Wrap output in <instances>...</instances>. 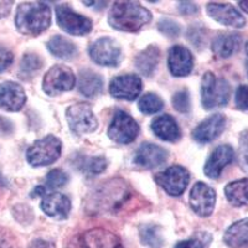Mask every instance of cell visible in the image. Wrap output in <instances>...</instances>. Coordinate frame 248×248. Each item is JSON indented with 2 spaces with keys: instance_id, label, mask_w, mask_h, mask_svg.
Segmentation results:
<instances>
[{
  "instance_id": "3957f363",
  "label": "cell",
  "mask_w": 248,
  "mask_h": 248,
  "mask_svg": "<svg viewBox=\"0 0 248 248\" xmlns=\"http://www.w3.org/2000/svg\"><path fill=\"white\" fill-rule=\"evenodd\" d=\"M51 24V9L41 1L20 4L15 15V26L20 34L37 36Z\"/></svg>"
},
{
  "instance_id": "4dcf8cb0",
  "label": "cell",
  "mask_w": 248,
  "mask_h": 248,
  "mask_svg": "<svg viewBox=\"0 0 248 248\" xmlns=\"http://www.w3.org/2000/svg\"><path fill=\"white\" fill-rule=\"evenodd\" d=\"M43 67V60L37 54H25L20 62L19 76L23 79H30L40 68Z\"/></svg>"
},
{
  "instance_id": "d590c367",
  "label": "cell",
  "mask_w": 248,
  "mask_h": 248,
  "mask_svg": "<svg viewBox=\"0 0 248 248\" xmlns=\"http://www.w3.org/2000/svg\"><path fill=\"white\" fill-rule=\"evenodd\" d=\"M238 160H240L241 168L246 172H248V130H243L240 136Z\"/></svg>"
},
{
  "instance_id": "30bf717a",
  "label": "cell",
  "mask_w": 248,
  "mask_h": 248,
  "mask_svg": "<svg viewBox=\"0 0 248 248\" xmlns=\"http://www.w3.org/2000/svg\"><path fill=\"white\" fill-rule=\"evenodd\" d=\"M56 20L62 30L75 36H83L92 30V21L88 17L75 13L67 4L56 6Z\"/></svg>"
},
{
  "instance_id": "484cf974",
  "label": "cell",
  "mask_w": 248,
  "mask_h": 248,
  "mask_svg": "<svg viewBox=\"0 0 248 248\" xmlns=\"http://www.w3.org/2000/svg\"><path fill=\"white\" fill-rule=\"evenodd\" d=\"M160 51L158 46L149 45L136 57V67L144 76H152L159 63Z\"/></svg>"
},
{
  "instance_id": "cb8c5ba5",
  "label": "cell",
  "mask_w": 248,
  "mask_h": 248,
  "mask_svg": "<svg viewBox=\"0 0 248 248\" xmlns=\"http://www.w3.org/2000/svg\"><path fill=\"white\" fill-rule=\"evenodd\" d=\"M223 242L230 248H248V217L232 223L226 230Z\"/></svg>"
},
{
  "instance_id": "d4e9b609",
  "label": "cell",
  "mask_w": 248,
  "mask_h": 248,
  "mask_svg": "<svg viewBox=\"0 0 248 248\" xmlns=\"http://www.w3.org/2000/svg\"><path fill=\"white\" fill-rule=\"evenodd\" d=\"M78 90L88 98L97 97L103 90V79L92 70H82L78 77Z\"/></svg>"
},
{
  "instance_id": "4fadbf2b",
  "label": "cell",
  "mask_w": 248,
  "mask_h": 248,
  "mask_svg": "<svg viewBox=\"0 0 248 248\" xmlns=\"http://www.w3.org/2000/svg\"><path fill=\"white\" fill-rule=\"evenodd\" d=\"M216 205V191L202 181H198L190 192V206L200 217H209Z\"/></svg>"
},
{
  "instance_id": "7dc6e473",
  "label": "cell",
  "mask_w": 248,
  "mask_h": 248,
  "mask_svg": "<svg viewBox=\"0 0 248 248\" xmlns=\"http://www.w3.org/2000/svg\"><path fill=\"white\" fill-rule=\"evenodd\" d=\"M246 72H247V77H248V61L246 62Z\"/></svg>"
},
{
  "instance_id": "8fae6325",
  "label": "cell",
  "mask_w": 248,
  "mask_h": 248,
  "mask_svg": "<svg viewBox=\"0 0 248 248\" xmlns=\"http://www.w3.org/2000/svg\"><path fill=\"white\" fill-rule=\"evenodd\" d=\"M90 56L93 62L106 67H117L122 60V50L116 40L101 37L90 46Z\"/></svg>"
},
{
  "instance_id": "52a82bcc",
  "label": "cell",
  "mask_w": 248,
  "mask_h": 248,
  "mask_svg": "<svg viewBox=\"0 0 248 248\" xmlns=\"http://www.w3.org/2000/svg\"><path fill=\"white\" fill-rule=\"evenodd\" d=\"M68 248H124L121 238L106 229H91L77 234Z\"/></svg>"
},
{
  "instance_id": "8992f818",
  "label": "cell",
  "mask_w": 248,
  "mask_h": 248,
  "mask_svg": "<svg viewBox=\"0 0 248 248\" xmlns=\"http://www.w3.org/2000/svg\"><path fill=\"white\" fill-rule=\"evenodd\" d=\"M68 128L75 136H83L93 133L98 128V119L93 113L92 107L87 103H76L66 110Z\"/></svg>"
},
{
  "instance_id": "4316f807",
  "label": "cell",
  "mask_w": 248,
  "mask_h": 248,
  "mask_svg": "<svg viewBox=\"0 0 248 248\" xmlns=\"http://www.w3.org/2000/svg\"><path fill=\"white\" fill-rule=\"evenodd\" d=\"M46 46L51 54L62 60L74 59L77 54V46L71 40L61 35H55L51 37Z\"/></svg>"
},
{
  "instance_id": "74e56055",
  "label": "cell",
  "mask_w": 248,
  "mask_h": 248,
  "mask_svg": "<svg viewBox=\"0 0 248 248\" xmlns=\"http://www.w3.org/2000/svg\"><path fill=\"white\" fill-rule=\"evenodd\" d=\"M234 103L240 110L248 109V86H238V88L236 90V94H234Z\"/></svg>"
},
{
  "instance_id": "277c9868",
  "label": "cell",
  "mask_w": 248,
  "mask_h": 248,
  "mask_svg": "<svg viewBox=\"0 0 248 248\" xmlns=\"http://www.w3.org/2000/svg\"><path fill=\"white\" fill-rule=\"evenodd\" d=\"M231 87L222 77H216L212 72H206L201 81V103L205 109L225 107L230 101Z\"/></svg>"
},
{
  "instance_id": "c3c4849f",
  "label": "cell",
  "mask_w": 248,
  "mask_h": 248,
  "mask_svg": "<svg viewBox=\"0 0 248 248\" xmlns=\"http://www.w3.org/2000/svg\"><path fill=\"white\" fill-rule=\"evenodd\" d=\"M246 54H247V55H248V43H247V44H246Z\"/></svg>"
},
{
  "instance_id": "ba28073f",
  "label": "cell",
  "mask_w": 248,
  "mask_h": 248,
  "mask_svg": "<svg viewBox=\"0 0 248 248\" xmlns=\"http://www.w3.org/2000/svg\"><path fill=\"white\" fill-rule=\"evenodd\" d=\"M76 85L74 71L66 65H55L46 72L43 79V90L47 96H59L71 91Z\"/></svg>"
},
{
  "instance_id": "d6986e66",
  "label": "cell",
  "mask_w": 248,
  "mask_h": 248,
  "mask_svg": "<svg viewBox=\"0 0 248 248\" xmlns=\"http://www.w3.org/2000/svg\"><path fill=\"white\" fill-rule=\"evenodd\" d=\"M168 160V150L159 147L156 144L152 143H143L136 155L133 158V161L138 167L144 168V169H153Z\"/></svg>"
},
{
  "instance_id": "44dd1931",
  "label": "cell",
  "mask_w": 248,
  "mask_h": 248,
  "mask_svg": "<svg viewBox=\"0 0 248 248\" xmlns=\"http://www.w3.org/2000/svg\"><path fill=\"white\" fill-rule=\"evenodd\" d=\"M41 210L52 218L65 220L71 211V201L63 194L48 192L44 195L43 201H41Z\"/></svg>"
},
{
  "instance_id": "7bdbcfd3",
  "label": "cell",
  "mask_w": 248,
  "mask_h": 248,
  "mask_svg": "<svg viewBox=\"0 0 248 248\" xmlns=\"http://www.w3.org/2000/svg\"><path fill=\"white\" fill-rule=\"evenodd\" d=\"M13 1H0V19L8 16L10 10H12Z\"/></svg>"
},
{
  "instance_id": "ab89813d",
  "label": "cell",
  "mask_w": 248,
  "mask_h": 248,
  "mask_svg": "<svg viewBox=\"0 0 248 248\" xmlns=\"http://www.w3.org/2000/svg\"><path fill=\"white\" fill-rule=\"evenodd\" d=\"M13 61H14V55H13L12 51L0 46V72H3L6 68L10 67Z\"/></svg>"
},
{
  "instance_id": "9a60e30c",
  "label": "cell",
  "mask_w": 248,
  "mask_h": 248,
  "mask_svg": "<svg viewBox=\"0 0 248 248\" xmlns=\"http://www.w3.org/2000/svg\"><path fill=\"white\" fill-rule=\"evenodd\" d=\"M234 159V150L229 144H223L215 148L214 152L210 154L209 159L206 160L203 171L209 179H218L222 174L223 169L229 167Z\"/></svg>"
},
{
  "instance_id": "ee69618b",
  "label": "cell",
  "mask_w": 248,
  "mask_h": 248,
  "mask_svg": "<svg viewBox=\"0 0 248 248\" xmlns=\"http://www.w3.org/2000/svg\"><path fill=\"white\" fill-rule=\"evenodd\" d=\"M12 132V123L5 118L0 117V133H10Z\"/></svg>"
},
{
  "instance_id": "8d00e7d4",
  "label": "cell",
  "mask_w": 248,
  "mask_h": 248,
  "mask_svg": "<svg viewBox=\"0 0 248 248\" xmlns=\"http://www.w3.org/2000/svg\"><path fill=\"white\" fill-rule=\"evenodd\" d=\"M158 29L168 37H178L180 35V25L171 19H161L158 23Z\"/></svg>"
},
{
  "instance_id": "9c48e42d",
  "label": "cell",
  "mask_w": 248,
  "mask_h": 248,
  "mask_svg": "<svg viewBox=\"0 0 248 248\" xmlns=\"http://www.w3.org/2000/svg\"><path fill=\"white\" fill-rule=\"evenodd\" d=\"M137 121L124 110H117L108 128V137L118 144H129L137 139L139 134Z\"/></svg>"
},
{
  "instance_id": "7402d4cb",
  "label": "cell",
  "mask_w": 248,
  "mask_h": 248,
  "mask_svg": "<svg viewBox=\"0 0 248 248\" xmlns=\"http://www.w3.org/2000/svg\"><path fill=\"white\" fill-rule=\"evenodd\" d=\"M242 37L236 32H221L212 40V52L220 59H229L240 50Z\"/></svg>"
},
{
  "instance_id": "f6af8a7d",
  "label": "cell",
  "mask_w": 248,
  "mask_h": 248,
  "mask_svg": "<svg viewBox=\"0 0 248 248\" xmlns=\"http://www.w3.org/2000/svg\"><path fill=\"white\" fill-rule=\"evenodd\" d=\"M238 5H240V8L242 9L243 12L247 13L248 14V1H240V3H238Z\"/></svg>"
},
{
  "instance_id": "7a4b0ae2",
  "label": "cell",
  "mask_w": 248,
  "mask_h": 248,
  "mask_svg": "<svg viewBox=\"0 0 248 248\" xmlns=\"http://www.w3.org/2000/svg\"><path fill=\"white\" fill-rule=\"evenodd\" d=\"M150 20L152 13L134 1H116L108 16V23L113 29L127 32L139 31Z\"/></svg>"
},
{
  "instance_id": "5bb4252c",
  "label": "cell",
  "mask_w": 248,
  "mask_h": 248,
  "mask_svg": "<svg viewBox=\"0 0 248 248\" xmlns=\"http://www.w3.org/2000/svg\"><path fill=\"white\" fill-rule=\"evenodd\" d=\"M109 92L114 98L134 101L141 92V79L137 75H121L110 81Z\"/></svg>"
},
{
  "instance_id": "b9f144b4",
  "label": "cell",
  "mask_w": 248,
  "mask_h": 248,
  "mask_svg": "<svg viewBox=\"0 0 248 248\" xmlns=\"http://www.w3.org/2000/svg\"><path fill=\"white\" fill-rule=\"evenodd\" d=\"M28 248H56L54 242L47 240H43V238H37V240H34L29 245Z\"/></svg>"
},
{
  "instance_id": "d6a6232c",
  "label": "cell",
  "mask_w": 248,
  "mask_h": 248,
  "mask_svg": "<svg viewBox=\"0 0 248 248\" xmlns=\"http://www.w3.org/2000/svg\"><path fill=\"white\" fill-rule=\"evenodd\" d=\"M212 237L209 232H198L187 240L179 241L174 248H209Z\"/></svg>"
},
{
  "instance_id": "83f0119b",
  "label": "cell",
  "mask_w": 248,
  "mask_h": 248,
  "mask_svg": "<svg viewBox=\"0 0 248 248\" xmlns=\"http://www.w3.org/2000/svg\"><path fill=\"white\" fill-rule=\"evenodd\" d=\"M226 199L232 206L240 207L248 203V179L232 181L225 186Z\"/></svg>"
},
{
  "instance_id": "f546056e",
  "label": "cell",
  "mask_w": 248,
  "mask_h": 248,
  "mask_svg": "<svg viewBox=\"0 0 248 248\" xmlns=\"http://www.w3.org/2000/svg\"><path fill=\"white\" fill-rule=\"evenodd\" d=\"M141 243L150 248H161L164 245L160 227L156 225H143L139 229Z\"/></svg>"
},
{
  "instance_id": "ffe728a7",
  "label": "cell",
  "mask_w": 248,
  "mask_h": 248,
  "mask_svg": "<svg viewBox=\"0 0 248 248\" xmlns=\"http://www.w3.org/2000/svg\"><path fill=\"white\" fill-rule=\"evenodd\" d=\"M168 66L175 77H185L190 75L194 67V57L189 48L185 46L175 45L169 50Z\"/></svg>"
},
{
  "instance_id": "603a6c76",
  "label": "cell",
  "mask_w": 248,
  "mask_h": 248,
  "mask_svg": "<svg viewBox=\"0 0 248 248\" xmlns=\"http://www.w3.org/2000/svg\"><path fill=\"white\" fill-rule=\"evenodd\" d=\"M152 130L158 138L164 141H178L181 137L178 123L169 114L159 116L152 122Z\"/></svg>"
},
{
  "instance_id": "ac0fdd59",
  "label": "cell",
  "mask_w": 248,
  "mask_h": 248,
  "mask_svg": "<svg viewBox=\"0 0 248 248\" xmlns=\"http://www.w3.org/2000/svg\"><path fill=\"white\" fill-rule=\"evenodd\" d=\"M26 102L25 91L19 83L6 81L0 83V108L6 112H17Z\"/></svg>"
},
{
  "instance_id": "6da1fadb",
  "label": "cell",
  "mask_w": 248,
  "mask_h": 248,
  "mask_svg": "<svg viewBox=\"0 0 248 248\" xmlns=\"http://www.w3.org/2000/svg\"><path fill=\"white\" fill-rule=\"evenodd\" d=\"M130 198L128 184L122 179H110L94 187L86 201L88 212L94 215L114 214Z\"/></svg>"
},
{
  "instance_id": "60d3db41",
  "label": "cell",
  "mask_w": 248,
  "mask_h": 248,
  "mask_svg": "<svg viewBox=\"0 0 248 248\" xmlns=\"http://www.w3.org/2000/svg\"><path fill=\"white\" fill-rule=\"evenodd\" d=\"M179 12L184 15H194L199 12V8L191 1H181L179 3Z\"/></svg>"
},
{
  "instance_id": "5b68a950",
  "label": "cell",
  "mask_w": 248,
  "mask_h": 248,
  "mask_svg": "<svg viewBox=\"0 0 248 248\" xmlns=\"http://www.w3.org/2000/svg\"><path fill=\"white\" fill-rule=\"evenodd\" d=\"M61 150V140L55 136H47L34 141L26 152V160L31 167H47L60 158Z\"/></svg>"
},
{
  "instance_id": "f1b7e54d",
  "label": "cell",
  "mask_w": 248,
  "mask_h": 248,
  "mask_svg": "<svg viewBox=\"0 0 248 248\" xmlns=\"http://www.w3.org/2000/svg\"><path fill=\"white\" fill-rule=\"evenodd\" d=\"M77 167L87 176H96L107 169L108 161L103 156H82L77 160Z\"/></svg>"
},
{
  "instance_id": "e575fe53",
  "label": "cell",
  "mask_w": 248,
  "mask_h": 248,
  "mask_svg": "<svg viewBox=\"0 0 248 248\" xmlns=\"http://www.w3.org/2000/svg\"><path fill=\"white\" fill-rule=\"evenodd\" d=\"M172 106L178 112L187 114L191 109V102H190V94L186 90L178 91L172 96Z\"/></svg>"
},
{
  "instance_id": "f35d334b",
  "label": "cell",
  "mask_w": 248,
  "mask_h": 248,
  "mask_svg": "<svg viewBox=\"0 0 248 248\" xmlns=\"http://www.w3.org/2000/svg\"><path fill=\"white\" fill-rule=\"evenodd\" d=\"M0 248H17L14 234L3 227H0Z\"/></svg>"
},
{
  "instance_id": "2e32d148",
  "label": "cell",
  "mask_w": 248,
  "mask_h": 248,
  "mask_svg": "<svg viewBox=\"0 0 248 248\" xmlns=\"http://www.w3.org/2000/svg\"><path fill=\"white\" fill-rule=\"evenodd\" d=\"M226 128V117L221 113H215L203 119L198 127L192 130V138L200 144L214 141L222 134Z\"/></svg>"
},
{
  "instance_id": "bcb514c9",
  "label": "cell",
  "mask_w": 248,
  "mask_h": 248,
  "mask_svg": "<svg viewBox=\"0 0 248 248\" xmlns=\"http://www.w3.org/2000/svg\"><path fill=\"white\" fill-rule=\"evenodd\" d=\"M0 185H3V186L8 185V183H6L5 179L3 178V174H1V172H0Z\"/></svg>"
},
{
  "instance_id": "7c38bea8",
  "label": "cell",
  "mask_w": 248,
  "mask_h": 248,
  "mask_svg": "<svg viewBox=\"0 0 248 248\" xmlns=\"http://www.w3.org/2000/svg\"><path fill=\"white\" fill-rule=\"evenodd\" d=\"M155 181L170 196H180L187 187L190 174L184 167L174 165L155 175Z\"/></svg>"
},
{
  "instance_id": "836d02e7",
  "label": "cell",
  "mask_w": 248,
  "mask_h": 248,
  "mask_svg": "<svg viewBox=\"0 0 248 248\" xmlns=\"http://www.w3.org/2000/svg\"><path fill=\"white\" fill-rule=\"evenodd\" d=\"M70 178L63 170L54 169L46 175V187L48 189H59L68 183Z\"/></svg>"
},
{
  "instance_id": "e0dca14e",
  "label": "cell",
  "mask_w": 248,
  "mask_h": 248,
  "mask_svg": "<svg viewBox=\"0 0 248 248\" xmlns=\"http://www.w3.org/2000/svg\"><path fill=\"white\" fill-rule=\"evenodd\" d=\"M206 12L210 17L222 25L237 29L243 28L246 25V19L243 15L231 4L209 3L206 6Z\"/></svg>"
},
{
  "instance_id": "1f68e13d",
  "label": "cell",
  "mask_w": 248,
  "mask_h": 248,
  "mask_svg": "<svg viewBox=\"0 0 248 248\" xmlns=\"http://www.w3.org/2000/svg\"><path fill=\"white\" fill-rule=\"evenodd\" d=\"M139 110L144 114H155V113L160 112L164 107V102L158 94L155 93H145L143 97L140 98L138 103Z\"/></svg>"
}]
</instances>
